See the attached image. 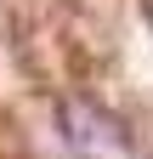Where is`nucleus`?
Listing matches in <instances>:
<instances>
[{"instance_id":"1","label":"nucleus","mask_w":153,"mask_h":159,"mask_svg":"<svg viewBox=\"0 0 153 159\" xmlns=\"http://www.w3.org/2000/svg\"><path fill=\"white\" fill-rule=\"evenodd\" d=\"M63 125H68V148L80 159H142L136 142H130V131L119 119H108L102 108H91V102H68Z\"/></svg>"}]
</instances>
